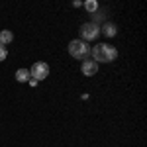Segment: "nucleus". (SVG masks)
Here are the masks:
<instances>
[{
    "instance_id": "nucleus-8",
    "label": "nucleus",
    "mask_w": 147,
    "mask_h": 147,
    "mask_svg": "<svg viewBox=\"0 0 147 147\" xmlns=\"http://www.w3.org/2000/svg\"><path fill=\"white\" fill-rule=\"evenodd\" d=\"M102 32H104V35H108V37H114L116 32H118V28H116V24H104Z\"/></svg>"
},
{
    "instance_id": "nucleus-10",
    "label": "nucleus",
    "mask_w": 147,
    "mask_h": 147,
    "mask_svg": "<svg viewBox=\"0 0 147 147\" xmlns=\"http://www.w3.org/2000/svg\"><path fill=\"white\" fill-rule=\"evenodd\" d=\"M6 57H8V49H6V45H2V43H0V63H2Z\"/></svg>"
},
{
    "instance_id": "nucleus-2",
    "label": "nucleus",
    "mask_w": 147,
    "mask_h": 147,
    "mask_svg": "<svg viewBox=\"0 0 147 147\" xmlns=\"http://www.w3.org/2000/svg\"><path fill=\"white\" fill-rule=\"evenodd\" d=\"M90 53V47L88 43H84L82 39H73L69 43V55L75 57V59H86Z\"/></svg>"
},
{
    "instance_id": "nucleus-3",
    "label": "nucleus",
    "mask_w": 147,
    "mask_h": 147,
    "mask_svg": "<svg viewBox=\"0 0 147 147\" xmlns=\"http://www.w3.org/2000/svg\"><path fill=\"white\" fill-rule=\"evenodd\" d=\"M98 34H100V28H98L94 22H88V24H82V26H80V37H82L84 43H86V41H92V39H96Z\"/></svg>"
},
{
    "instance_id": "nucleus-5",
    "label": "nucleus",
    "mask_w": 147,
    "mask_h": 147,
    "mask_svg": "<svg viewBox=\"0 0 147 147\" xmlns=\"http://www.w3.org/2000/svg\"><path fill=\"white\" fill-rule=\"evenodd\" d=\"M80 71H82V75L92 77V75H96V73H98V63L86 57V59H82V67H80Z\"/></svg>"
},
{
    "instance_id": "nucleus-9",
    "label": "nucleus",
    "mask_w": 147,
    "mask_h": 147,
    "mask_svg": "<svg viewBox=\"0 0 147 147\" xmlns=\"http://www.w3.org/2000/svg\"><path fill=\"white\" fill-rule=\"evenodd\" d=\"M84 8L88 12H96V8H98V4L94 2V0H88V2H84Z\"/></svg>"
},
{
    "instance_id": "nucleus-6",
    "label": "nucleus",
    "mask_w": 147,
    "mask_h": 147,
    "mask_svg": "<svg viewBox=\"0 0 147 147\" xmlns=\"http://www.w3.org/2000/svg\"><path fill=\"white\" fill-rule=\"evenodd\" d=\"M30 77H32V75H30V69H18V71H16V80H18V82H28Z\"/></svg>"
},
{
    "instance_id": "nucleus-4",
    "label": "nucleus",
    "mask_w": 147,
    "mask_h": 147,
    "mask_svg": "<svg viewBox=\"0 0 147 147\" xmlns=\"http://www.w3.org/2000/svg\"><path fill=\"white\" fill-rule=\"evenodd\" d=\"M30 75H32V79H35L37 82L47 79V77H49V65L43 63V61H37V63H34V67L30 69Z\"/></svg>"
},
{
    "instance_id": "nucleus-1",
    "label": "nucleus",
    "mask_w": 147,
    "mask_h": 147,
    "mask_svg": "<svg viewBox=\"0 0 147 147\" xmlns=\"http://www.w3.org/2000/svg\"><path fill=\"white\" fill-rule=\"evenodd\" d=\"M90 59L96 63H112L118 57V49L110 43H98V45L90 47Z\"/></svg>"
},
{
    "instance_id": "nucleus-7",
    "label": "nucleus",
    "mask_w": 147,
    "mask_h": 147,
    "mask_svg": "<svg viewBox=\"0 0 147 147\" xmlns=\"http://www.w3.org/2000/svg\"><path fill=\"white\" fill-rule=\"evenodd\" d=\"M12 39H14V34H12L10 30H2V32H0V43H2V45L10 43Z\"/></svg>"
}]
</instances>
